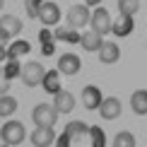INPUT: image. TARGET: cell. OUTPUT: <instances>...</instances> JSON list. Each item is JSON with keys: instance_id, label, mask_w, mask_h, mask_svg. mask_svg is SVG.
I'll list each match as a JSON object with an SVG mask.
<instances>
[{"instance_id": "obj_1", "label": "cell", "mask_w": 147, "mask_h": 147, "mask_svg": "<svg viewBox=\"0 0 147 147\" xmlns=\"http://www.w3.org/2000/svg\"><path fill=\"white\" fill-rule=\"evenodd\" d=\"M32 118L36 125H46V128H53L58 121V109L53 104H36L34 111H32Z\"/></svg>"}, {"instance_id": "obj_2", "label": "cell", "mask_w": 147, "mask_h": 147, "mask_svg": "<svg viewBox=\"0 0 147 147\" xmlns=\"http://www.w3.org/2000/svg\"><path fill=\"white\" fill-rule=\"evenodd\" d=\"M24 135H27V133H24V125L20 121H7V123L0 128V140H3L5 145H10V147L22 145Z\"/></svg>"}, {"instance_id": "obj_3", "label": "cell", "mask_w": 147, "mask_h": 147, "mask_svg": "<svg viewBox=\"0 0 147 147\" xmlns=\"http://www.w3.org/2000/svg\"><path fill=\"white\" fill-rule=\"evenodd\" d=\"M22 82L27 84V87H36V84H41L44 82V77H46V70H44V65L41 63H36V60H29L27 65H22Z\"/></svg>"}, {"instance_id": "obj_4", "label": "cell", "mask_w": 147, "mask_h": 147, "mask_svg": "<svg viewBox=\"0 0 147 147\" xmlns=\"http://www.w3.org/2000/svg\"><path fill=\"white\" fill-rule=\"evenodd\" d=\"M65 20H68V24L72 29H80V27H84V24L92 20V12H89L87 5H72L68 10V15H65Z\"/></svg>"}, {"instance_id": "obj_5", "label": "cell", "mask_w": 147, "mask_h": 147, "mask_svg": "<svg viewBox=\"0 0 147 147\" xmlns=\"http://www.w3.org/2000/svg\"><path fill=\"white\" fill-rule=\"evenodd\" d=\"M89 24H92L94 32H99V34L104 36V34L111 32V24H113V22H111V17H109V10H106V7H96L94 12H92Z\"/></svg>"}, {"instance_id": "obj_6", "label": "cell", "mask_w": 147, "mask_h": 147, "mask_svg": "<svg viewBox=\"0 0 147 147\" xmlns=\"http://www.w3.org/2000/svg\"><path fill=\"white\" fill-rule=\"evenodd\" d=\"M39 20L41 24H46V27H53V24L60 22V7L56 3H51V0H44L39 7Z\"/></svg>"}, {"instance_id": "obj_7", "label": "cell", "mask_w": 147, "mask_h": 147, "mask_svg": "<svg viewBox=\"0 0 147 147\" xmlns=\"http://www.w3.org/2000/svg\"><path fill=\"white\" fill-rule=\"evenodd\" d=\"M80 68H82V60L75 53H63L58 58V72H63V75H77Z\"/></svg>"}, {"instance_id": "obj_8", "label": "cell", "mask_w": 147, "mask_h": 147, "mask_svg": "<svg viewBox=\"0 0 147 147\" xmlns=\"http://www.w3.org/2000/svg\"><path fill=\"white\" fill-rule=\"evenodd\" d=\"M53 140H56L53 128H46V125L34 128V133H32V145L34 147H48V145H53Z\"/></svg>"}, {"instance_id": "obj_9", "label": "cell", "mask_w": 147, "mask_h": 147, "mask_svg": "<svg viewBox=\"0 0 147 147\" xmlns=\"http://www.w3.org/2000/svg\"><path fill=\"white\" fill-rule=\"evenodd\" d=\"M104 101L99 87H94V84H87V87L82 89V106L89 109V111H94V109H99V104Z\"/></svg>"}, {"instance_id": "obj_10", "label": "cell", "mask_w": 147, "mask_h": 147, "mask_svg": "<svg viewBox=\"0 0 147 147\" xmlns=\"http://www.w3.org/2000/svg\"><path fill=\"white\" fill-rule=\"evenodd\" d=\"M99 113H101V118H106V121L118 118L121 116V101L116 99V96H104V101L99 104Z\"/></svg>"}, {"instance_id": "obj_11", "label": "cell", "mask_w": 147, "mask_h": 147, "mask_svg": "<svg viewBox=\"0 0 147 147\" xmlns=\"http://www.w3.org/2000/svg\"><path fill=\"white\" fill-rule=\"evenodd\" d=\"M0 32H3L7 39H12V36H17L22 32V20L15 15H3L0 17Z\"/></svg>"}, {"instance_id": "obj_12", "label": "cell", "mask_w": 147, "mask_h": 147, "mask_svg": "<svg viewBox=\"0 0 147 147\" xmlns=\"http://www.w3.org/2000/svg\"><path fill=\"white\" fill-rule=\"evenodd\" d=\"M53 106L58 109V113H70L72 109H75V96H72L70 92L60 89L58 94H53Z\"/></svg>"}, {"instance_id": "obj_13", "label": "cell", "mask_w": 147, "mask_h": 147, "mask_svg": "<svg viewBox=\"0 0 147 147\" xmlns=\"http://www.w3.org/2000/svg\"><path fill=\"white\" fill-rule=\"evenodd\" d=\"M121 58V48L113 44V41H104L101 44V48H99V60L104 65H111V63H116V60Z\"/></svg>"}, {"instance_id": "obj_14", "label": "cell", "mask_w": 147, "mask_h": 147, "mask_svg": "<svg viewBox=\"0 0 147 147\" xmlns=\"http://www.w3.org/2000/svg\"><path fill=\"white\" fill-rule=\"evenodd\" d=\"M80 44H82V48L84 51H99L101 48V44H104V36L99 34V32H94V29H89V32H84L82 36H80Z\"/></svg>"}, {"instance_id": "obj_15", "label": "cell", "mask_w": 147, "mask_h": 147, "mask_svg": "<svg viewBox=\"0 0 147 147\" xmlns=\"http://www.w3.org/2000/svg\"><path fill=\"white\" fill-rule=\"evenodd\" d=\"M65 135H68V140L80 142V140L89 138V125L82 123V121H72V123H68V128H65Z\"/></svg>"}, {"instance_id": "obj_16", "label": "cell", "mask_w": 147, "mask_h": 147, "mask_svg": "<svg viewBox=\"0 0 147 147\" xmlns=\"http://www.w3.org/2000/svg\"><path fill=\"white\" fill-rule=\"evenodd\" d=\"M133 32V17L130 15H118V20L111 24V34L116 36H128Z\"/></svg>"}, {"instance_id": "obj_17", "label": "cell", "mask_w": 147, "mask_h": 147, "mask_svg": "<svg viewBox=\"0 0 147 147\" xmlns=\"http://www.w3.org/2000/svg\"><path fill=\"white\" fill-rule=\"evenodd\" d=\"M130 109L138 116H147V89H138L130 96Z\"/></svg>"}, {"instance_id": "obj_18", "label": "cell", "mask_w": 147, "mask_h": 147, "mask_svg": "<svg viewBox=\"0 0 147 147\" xmlns=\"http://www.w3.org/2000/svg\"><path fill=\"white\" fill-rule=\"evenodd\" d=\"M17 111V99L10 94H0V118H7Z\"/></svg>"}, {"instance_id": "obj_19", "label": "cell", "mask_w": 147, "mask_h": 147, "mask_svg": "<svg viewBox=\"0 0 147 147\" xmlns=\"http://www.w3.org/2000/svg\"><path fill=\"white\" fill-rule=\"evenodd\" d=\"M58 75H60L58 70H48V72H46L44 82H41V84H44V89H46V92H51V94H58V92L63 89V87H60V82H58Z\"/></svg>"}, {"instance_id": "obj_20", "label": "cell", "mask_w": 147, "mask_h": 147, "mask_svg": "<svg viewBox=\"0 0 147 147\" xmlns=\"http://www.w3.org/2000/svg\"><path fill=\"white\" fill-rule=\"evenodd\" d=\"M135 135L133 133H128V130H121V133H116V138H113V147H135Z\"/></svg>"}, {"instance_id": "obj_21", "label": "cell", "mask_w": 147, "mask_h": 147, "mask_svg": "<svg viewBox=\"0 0 147 147\" xmlns=\"http://www.w3.org/2000/svg\"><path fill=\"white\" fill-rule=\"evenodd\" d=\"M140 10V0H118V12L121 15H135Z\"/></svg>"}, {"instance_id": "obj_22", "label": "cell", "mask_w": 147, "mask_h": 147, "mask_svg": "<svg viewBox=\"0 0 147 147\" xmlns=\"http://www.w3.org/2000/svg\"><path fill=\"white\" fill-rule=\"evenodd\" d=\"M24 53H29V44L27 41H17V44H12V48L7 51V58H20V56H24Z\"/></svg>"}, {"instance_id": "obj_23", "label": "cell", "mask_w": 147, "mask_h": 147, "mask_svg": "<svg viewBox=\"0 0 147 147\" xmlns=\"http://www.w3.org/2000/svg\"><path fill=\"white\" fill-rule=\"evenodd\" d=\"M89 140H92V147H106V138H104L101 128H89Z\"/></svg>"}, {"instance_id": "obj_24", "label": "cell", "mask_w": 147, "mask_h": 147, "mask_svg": "<svg viewBox=\"0 0 147 147\" xmlns=\"http://www.w3.org/2000/svg\"><path fill=\"white\" fill-rule=\"evenodd\" d=\"M41 3H44V0H27V15L29 17H39V7H41Z\"/></svg>"}, {"instance_id": "obj_25", "label": "cell", "mask_w": 147, "mask_h": 147, "mask_svg": "<svg viewBox=\"0 0 147 147\" xmlns=\"http://www.w3.org/2000/svg\"><path fill=\"white\" fill-rule=\"evenodd\" d=\"M7 89H10V75L7 70L0 68V94H7Z\"/></svg>"}, {"instance_id": "obj_26", "label": "cell", "mask_w": 147, "mask_h": 147, "mask_svg": "<svg viewBox=\"0 0 147 147\" xmlns=\"http://www.w3.org/2000/svg\"><path fill=\"white\" fill-rule=\"evenodd\" d=\"M5 44H7V36H5L3 32H0V48H5Z\"/></svg>"}, {"instance_id": "obj_27", "label": "cell", "mask_w": 147, "mask_h": 147, "mask_svg": "<svg viewBox=\"0 0 147 147\" xmlns=\"http://www.w3.org/2000/svg\"><path fill=\"white\" fill-rule=\"evenodd\" d=\"M5 58H7V51H5V48H0V63H3Z\"/></svg>"}, {"instance_id": "obj_28", "label": "cell", "mask_w": 147, "mask_h": 147, "mask_svg": "<svg viewBox=\"0 0 147 147\" xmlns=\"http://www.w3.org/2000/svg\"><path fill=\"white\" fill-rule=\"evenodd\" d=\"M3 5H5V0H0V10H3Z\"/></svg>"}, {"instance_id": "obj_29", "label": "cell", "mask_w": 147, "mask_h": 147, "mask_svg": "<svg viewBox=\"0 0 147 147\" xmlns=\"http://www.w3.org/2000/svg\"><path fill=\"white\" fill-rule=\"evenodd\" d=\"M87 3H99V0H87Z\"/></svg>"}, {"instance_id": "obj_30", "label": "cell", "mask_w": 147, "mask_h": 147, "mask_svg": "<svg viewBox=\"0 0 147 147\" xmlns=\"http://www.w3.org/2000/svg\"><path fill=\"white\" fill-rule=\"evenodd\" d=\"M0 147H10V145H5V142H3V145H0Z\"/></svg>"}]
</instances>
